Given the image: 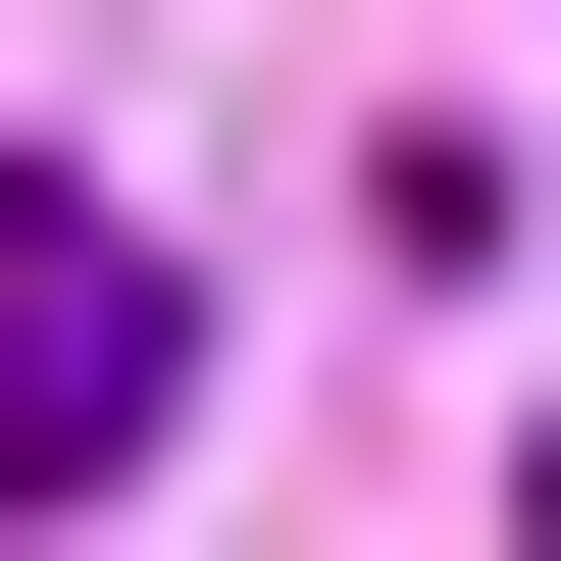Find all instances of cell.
Segmentation results:
<instances>
[{
    "label": "cell",
    "mask_w": 561,
    "mask_h": 561,
    "mask_svg": "<svg viewBox=\"0 0 561 561\" xmlns=\"http://www.w3.org/2000/svg\"><path fill=\"white\" fill-rule=\"evenodd\" d=\"M153 409H205V255L153 205H0V511H103Z\"/></svg>",
    "instance_id": "1"
}]
</instances>
